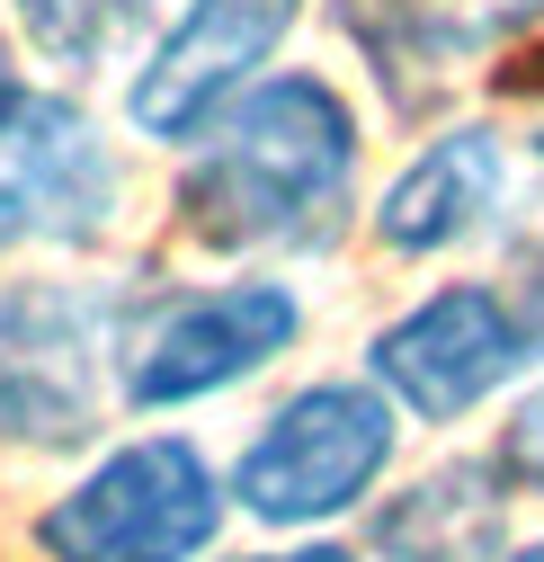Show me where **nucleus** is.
Returning a JSON list of instances; mask_svg holds the SVG:
<instances>
[{"label":"nucleus","mask_w":544,"mask_h":562,"mask_svg":"<svg viewBox=\"0 0 544 562\" xmlns=\"http://www.w3.org/2000/svg\"><path fill=\"white\" fill-rule=\"evenodd\" d=\"M366 116L330 72H259L179 144L170 224L206 259H330L358 233Z\"/></svg>","instance_id":"nucleus-1"},{"label":"nucleus","mask_w":544,"mask_h":562,"mask_svg":"<svg viewBox=\"0 0 544 562\" xmlns=\"http://www.w3.org/2000/svg\"><path fill=\"white\" fill-rule=\"evenodd\" d=\"M401 456V411L366 375H313L250 429L224 473V509L268 536H321L358 518Z\"/></svg>","instance_id":"nucleus-2"},{"label":"nucleus","mask_w":544,"mask_h":562,"mask_svg":"<svg viewBox=\"0 0 544 562\" xmlns=\"http://www.w3.org/2000/svg\"><path fill=\"white\" fill-rule=\"evenodd\" d=\"M304 295L268 268L215 277V286H134L116 322V402L125 411H188L259 384L304 339Z\"/></svg>","instance_id":"nucleus-3"},{"label":"nucleus","mask_w":544,"mask_h":562,"mask_svg":"<svg viewBox=\"0 0 544 562\" xmlns=\"http://www.w3.org/2000/svg\"><path fill=\"white\" fill-rule=\"evenodd\" d=\"M125 144L72 81H0V259H90L125 224Z\"/></svg>","instance_id":"nucleus-4"},{"label":"nucleus","mask_w":544,"mask_h":562,"mask_svg":"<svg viewBox=\"0 0 544 562\" xmlns=\"http://www.w3.org/2000/svg\"><path fill=\"white\" fill-rule=\"evenodd\" d=\"M134 286L19 277L0 286V447L81 456L116 393V322Z\"/></svg>","instance_id":"nucleus-5"},{"label":"nucleus","mask_w":544,"mask_h":562,"mask_svg":"<svg viewBox=\"0 0 544 562\" xmlns=\"http://www.w3.org/2000/svg\"><path fill=\"white\" fill-rule=\"evenodd\" d=\"M224 518L233 509L215 456L179 429H152L107 447L81 482H63L27 536L45 562H206Z\"/></svg>","instance_id":"nucleus-6"},{"label":"nucleus","mask_w":544,"mask_h":562,"mask_svg":"<svg viewBox=\"0 0 544 562\" xmlns=\"http://www.w3.org/2000/svg\"><path fill=\"white\" fill-rule=\"evenodd\" d=\"M526 339L509 313V286L491 277H455V286H429L420 304H401L375 339H366V384L420 419V429H455L483 402H500L526 375Z\"/></svg>","instance_id":"nucleus-7"},{"label":"nucleus","mask_w":544,"mask_h":562,"mask_svg":"<svg viewBox=\"0 0 544 562\" xmlns=\"http://www.w3.org/2000/svg\"><path fill=\"white\" fill-rule=\"evenodd\" d=\"M304 10L313 0H179L125 72V125L144 144L179 153L233 90L277 72V54L304 27Z\"/></svg>","instance_id":"nucleus-8"},{"label":"nucleus","mask_w":544,"mask_h":562,"mask_svg":"<svg viewBox=\"0 0 544 562\" xmlns=\"http://www.w3.org/2000/svg\"><path fill=\"white\" fill-rule=\"evenodd\" d=\"M509 188H518V144L491 116H455L375 188V205H358V224L384 259H446L500 233Z\"/></svg>","instance_id":"nucleus-9"},{"label":"nucleus","mask_w":544,"mask_h":562,"mask_svg":"<svg viewBox=\"0 0 544 562\" xmlns=\"http://www.w3.org/2000/svg\"><path fill=\"white\" fill-rule=\"evenodd\" d=\"M509 501L491 456H446L411 473L393 501L366 518L358 562H500L509 553Z\"/></svg>","instance_id":"nucleus-10"},{"label":"nucleus","mask_w":544,"mask_h":562,"mask_svg":"<svg viewBox=\"0 0 544 562\" xmlns=\"http://www.w3.org/2000/svg\"><path fill=\"white\" fill-rule=\"evenodd\" d=\"M330 19H339V36L366 54V72H375V90H384L393 116L446 108L455 81H464V63H473L464 36H455V19H446V0H330Z\"/></svg>","instance_id":"nucleus-11"},{"label":"nucleus","mask_w":544,"mask_h":562,"mask_svg":"<svg viewBox=\"0 0 544 562\" xmlns=\"http://www.w3.org/2000/svg\"><path fill=\"white\" fill-rule=\"evenodd\" d=\"M161 27V0H10V36L45 63L54 81H90L144 54Z\"/></svg>","instance_id":"nucleus-12"},{"label":"nucleus","mask_w":544,"mask_h":562,"mask_svg":"<svg viewBox=\"0 0 544 562\" xmlns=\"http://www.w3.org/2000/svg\"><path fill=\"white\" fill-rule=\"evenodd\" d=\"M491 464L509 491H526V501H544V384H526L500 419V438H491Z\"/></svg>","instance_id":"nucleus-13"},{"label":"nucleus","mask_w":544,"mask_h":562,"mask_svg":"<svg viewBox=\"0 0 544 562\" xmlns=\"http://www.w3.org/2000/svg\"><path fill=\"white\" fill-rule=\"evenodd\" d=\"M509 313H518V339H526V358H544V241L526 250L518 268V286H509Z\"/></svg>","instance_id":"nucleus-14"},{"label":"nucleus","mask_w":544,"mask_h":562,"mask_svg":"<svg viewBox=\"0 0 544 562\" xmlns=\"http://www.w3.org/2000/svg\"><path fill=\"white\" fill-rule=\"evenodd\" d=\"M224 562H358V544H339V536H286V544H259V553H224Z\"/></svg>","instance_id":"nucleus-15"},{"label":"nucleus","mask_w":544,"mask_h":562,"mask_svg":"<svg viewBox=\"0 0 544 562\" xmlns=\"http://www.w3.org/2000/svg\"><path fill=\"white\" fill-rule=\"evenodd\" d=\"M500 562H544V536H526V544H509Z\"/></svg>","instance_id":"nucleus-16"},{"label":"nucleus","mask_w":544,"mask_h":562,"mask_svg":"<svg viewBox=\"0 0 544 562\" xmlns=\"http://www.w3.org/2000/svg\"><path fill=\"white\" fill-rule=\"evenodd\" d=\"M19 72V54H10V27H0V81H10Z\"/></svg>","instance_id":"nucleus-17"}]
</instances>
